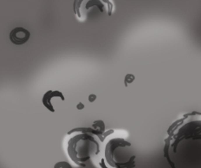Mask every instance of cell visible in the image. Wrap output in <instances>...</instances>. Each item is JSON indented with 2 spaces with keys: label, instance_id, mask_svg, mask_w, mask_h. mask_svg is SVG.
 Returning a JSON list of instances; mask_svg holds the SVG:
<instances>
[{
  "label": "cell",
  "instance_id": "obj_1",
  "mask_svg": "<svg viewBox=\"0 0 201 168\" xmlns=\"http://www.w3.org/2000/svg\"><path fill=\"white\" fill-rule=\"evenodd\" d=\"M68 153L70 159L82 167H96V160L100 153V145L96 137L89 133L75 135L68 140Z\"/></svg>",
  "mask_w": 201,
  "mask_h": 168
},
{
  "label": "cell",
  "instance_id": "obj_2",
  "mask_svg": "<svg viewBox=\"0 0 201 168\" xmlns=\"http://www.w3.org/2000/svg\"><path fill=\"white\" fill-rule=\"evenodd\" d=\"M131 143L124 139L116 138L110 139L105 148V158L108 165L112 167H134L135 156H127V147Z\"/></svg>",
  "mask_w": 201,
  "mask_h": 168
},
{
  "label": "cell",
  "instance_id": "obj_3",
  "mask_svg": "<svg viewBox=\"0 0 201 168\" xmlns=\"http://www.w3.org/2000/svg\"><path fill=\"white\" fill-rule=\"evenodd\" d=\"M96 6L101 12L106 11L108 16L112 15L114 4L110 0H74V12L82 18L83 11H88L90 8Z\"/></svg>",
  "mask_w": 201,
  "mask_h": 168
},
{
  "label": "cell",
  "instance_id": "obj_4",
  "mask_svg": "<svg viewBox=\"0 0 201 168\" xmlns=\"http://www.w3.org/2000/svg\"><path fill=\"white\" fill-rule=\"evenodd\" d=\"M30 31L23 27H17L13 29L10 33V39L11 43H13L16 45L24 44L30 39Z\"/></svg>",
  "mask_w": 201,
  "mask_h": 168
},
{
  "label": "cell",
  "instance_id": "obj_5",
  "mask_svg": "<svg viewBox=\"0 0 201 168\" xmlns=\"http://www.w3.org/2000/svg\"><path fill=\"white\" fill-rule=\"evenodd\" d=\"M53 97H60L63 101L65 100L64 95L59 92V91H52V90H49L46 94H44L43 98V104L45 107H47L50 112H55V109L52 106L51 103V99Z\"/></svg>",
  "mask_w": 201,
  "mask_h": 168
},
{
  "label": "cell",
  "instance_id": "obj_6",
  "mask_svg": "<svg viewBox=\"0 0 201 168\" xmlns=\"http://www.w3.org/2000/svg\"><path fill=\"white\" fill-rule=\"evenodd\" d=\"M166 146H165V148H164V156L168 159V162L170 163V165H171V167H174V164L172 163V162H171V160H170V157H169V155H168V148H169V139H167L166 140Z\"/></svg>",
  "mask_w": 201,
  "mask_h": 168
},
{
  "label": "cell",
  "instance_id": "obj_7",
  "mask_svg": "<svg viewBox=\"0 0 201 168\" xmlns=\"http://www.w3.org/2000/svg\"><path fill=\"white\" fill-rule=\"evenodd\" d=\"M134 75L132 74H128L125 77V86H128V83H132L134 81Z\"/></svg>",
  "mask_w": 201,
  "mask_h": 168
},
{
  "label": "cell",
  "instance_id": "obj_8",
  "mask_svg": "<svg viewBox=\"0 0 201 168\" xmlns=\"http://www.w3.org/2000/svg\"><path fill=\"white\" fill-rule=\"evenodd\" d=\"M96 95H90L89 96V102H93L94 101H96Z\"/></svg>",
  "mask_w": 201,
  "mask_h": 168
},
{
  "label": "cell",
  "instance_id": "obj_9",
  "mask_svg": "<svg viewBox=\"0 0 201 168\" xmlns=\"http://www.w3.org/2000/svg\"><path fill=\"white\" fill-rule=\"evenodd\" d=\"M76 107H77L78 109H80V110H81V109H83V108H84V105H83L82 103H81V102H80V103L76 106Z\"/></svg>",
  "mask_w": 201,
  "mask_h": 168
}]
</instances>
